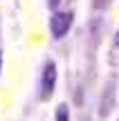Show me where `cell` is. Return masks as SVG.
<instances>
[{
	"label": "cell",
	"instance_id": "obj_1",
	"mask_svg": "<svg viewBox=\"0 0 119 121\" xmlns=\"http://www.w3.org/2000/svg\"><path fill=\"white\" fill-rule=\"evenodd\" d=\"M56 81H58V69L54 60H45L43 69H40V85H38V96L40 101H49L56 90Z\"/></svg>",
	"mask_w": 119,
	"mask_h": 121
},
{
	"label": "cell",
	"instance_id": "obj_4",
	"mask_svg": "<svg viewBox=\"0 0 119 121\" xmlns=\"http://www.w3.org/2000/svg\"><path fill=\"white\" fill-rule=\"evenodd\" d=\"M58 4H61V0H47V7L52 9V11H56V9H58Z\"/></svg>",
	"mask_w": 119,
	"mask_h": 121
},
{
	"label": "cell",
	"instance_id": "obj_5",
	"mask_svg": "<svg viewBox=\"0 0 119 121\" xmlns=\"http://www.w3.org/2000/svg\"><path fill=\"white\" fill-rule=\"evenodd\" d=\"M117 121H119V119H117Z\"/></svg>",
	"mask_w": 119,
	"mask_h": 121
},
{
	"label": "cell",
	"instance_id": "obj_2",
	"mask_svg": "<svg viewBox=\"0 0 119 121\" xmlns=\"http://www.w3.org/2000/svg\"><path fill=\"white\" fill-rule=\"evenodd\" d=\"M72 22H74V13L70 11V9H65V11H54L52 18H49V31H52V38L61 40L67 36V31H70Z\"/></svg>",
	"mask_w": 119,
	"mask_h": 121
},
{
	"label": "cell",
	"instance_id": "obj_3",
	"mask_svg": "<svg viewBox=\"0 0 119 121\" xmlns=\"http://www.w3.org/2000/svg\"><path fill=\"white\" fill-rule=\"evenodd\" d=\"M54 121H70V108H67V103H58L56 112H54Z\"/></svg>",
	"mask_w": 119,
	"mask_h": 121
}]
</instances>
